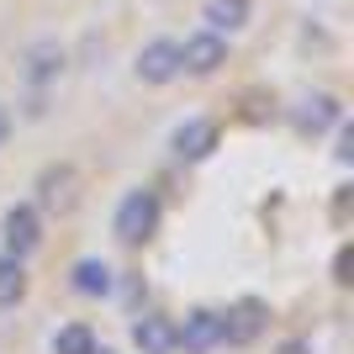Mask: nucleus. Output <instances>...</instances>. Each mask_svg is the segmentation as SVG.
I'll return each mask as SVG.
<instances>
[{
  "instance_id": "nucleus-1",
  "label": "nucleus",
  "mask_w": 354,
  "mask_h": 354,
  "mask_svg": "<svg viewBox=\"0 0 354 354\" xmlns=\"http://www.w3.org/2000/svg\"><path fill=\"white\" fill-rule=\"evenodd\" d=\"M159 217H164L159 191H153V185H133V191L117 201V212H111V233L138 249V243H148V238L159 233Z\"/></svg>"
},
{
  "instance_id": "nucleus-2",
  "label": "nucleus",
  "mask_w": 354,
  "mask_h": 354,
  "mask_svg": "<svg viewBox=\"0 0 354 354\" xmlns=\"http://www.w3.org/2000/svg\"><path fill=\"white\" fill-rule=\"evenodd\" d=\"M37 249H43V212L32 207V201L6 207V212H0V254H11V259H32Z\"/></svg>"
},
{
  "instance_id": "nucleus-3",
  "label": "nucleus",
  "mask_w": 354,
  "mask_h": 354,
  "mask_svg": "<svg viewBox=\"0 0 354 354\" xmlns=\"http://www.w3.org/2000/svg\"><path fill=\"white\" fill-rule=\"evenodd\" d=\"M64 64H69V53H64V43H53V37H37V43L16 59V74H21V85L32 90V95H48V90L64 80Z\"/></svg>"
},
{
  "instance_id": "nucleus-4",
  "label": "nucleus",
  "mask_w": 354,
  "mask_h": 354,
  "mask_svg": "<svg viewBox=\"0 0 354 354\" xmlns=\"http://www.w3.org/2000/svg\"><path fill=\"white\" fill-rule=\"evenodd\" d=\"M32 191H37V196H32V207H37V212L64 217V212L80 207V169H74V164H48Z\"/></svg>"
},
{
  "instance_id": "nucleus-5",
  "label": "nucleus",
  "mask_w": 354,
  "mask_h": 354,
  "mask_svg": "<svg viewBox=\"0 0 354 354\" xmlns=\"http://www.w3.org/2000/svg\"><path fill=\"white\" fill-rule=\"evenodd\" d=\"M217 317H222V344H233V349H249L254 339H265V328H270V307L254 301V296L233 301V307L217 312Z\"/></svg>"
},
{
  "instance_id": "nucleus-6",
  "label": "nucleus",
  "mask_w": 354,
  "mask_h": 354,
  "mask_svg": "<svg viewBox=\"0 0 354 354\" xmlns=\"http://www.w3.org/2000/svg\"><path fill=\"white\" fill-rule=\"evenodd\" d=\"M227 64V37L222 32H191L185 43H180V74H196V80H207Z\"/></svg>"
},
{
  "instance_id": "nucleus-7",
  "label": "nucleus",
  "mask_w": 354,
  "mask_h": 354,
  "mask_svg": "<svg viewBox=\"0 0 354 354\" xmlns=\"http://www.w3.org/2000/svg\"><path fill=\"white\" fill-rule=\"evenodd\" d=\"M133 74L143 80V85H175L180 80V43L175 37H153V43L138 48L133 59Z\"/></svg>"
},
{
  "instance_id": "nucleus-8",
  "label": "nucleus",
  "mask_w": 354,
  "mask_h": 354,
  "mask_svg": "<svg viewBox=\"0 0 354 354\" xmlns=\"http://www.w3.org/2000/svg\"><path fill=\"white\" fill-rule=\"evenodd\" d=\"M175 349H185V354L222 349V317L212 307H191V312H185V323H175Z\"/></svg>"
},
{
  "instance_id": "nucleus-9",
  "label": "nucleus",
  "mask_w": 354,
  "mask_h": 354,
  "mask_svg": "<svg viewBox=\"0 0 354 354\" xmlns=\"http://www.w3.org/2000/svg\"><path fill=\"white\" fill-rule=\"evenodd\" d=\"M217 138H222V127H217V122L191 117V122H180V127H175V138H169V153H175L180 164H201V159H212Z\"/></svg>"
},
{
  "instance_id": "nucleus-10",
  "label": "nucleus",
  "mask_w": 354,
  "mask_h": 354,
  "mask_svg": "<svg viewBox=\"0 0 354 354\" xmlns=\"http://www.w3.org/2000/svg\"><path fill=\"white\" fill-rule=\"evenodd\" d=\"M296 127H301V133H328V127H339L344 122V106H339V95H328V90H312V95H301V101H296Z\"/></svg>"
},
{
  "instance_id": "nucleus-11",
  "label": "nucleus",
  "mask_w": 354,
  "mask_h": 354,
  "mask_svg": "<svg viewBox=\"0 0 354 354\" xmlns=\"http://www.w3.org/2000/svg\"><path fill=\"white\" fill-rule=\"evenodd\" d=\"M133 349L138 354H175V317H164V312L133 317Z\"/></svg>"
},
{
  "instance_id": "nucleus-12",
  "label": "nucleus",
  "mask_w": 354,
  "mask_h": 354,
  "mask_svg": "<svg viewBox=\"0 0 354 354\" xmlns=\"http://www.w3.org/2000/svg\"><path fill=\"white\" fill-rule=\"evenodd\" d=\"M111 265L106 259H95V254H85V259H74L69 270V291L74 296H90V301H101V296H111Z\"/></svg>"
},
{
  "instance_id": "nucleus-13",
  "label": "nucleus",
  "mask_w": 354,
  "mask_h": 354,
  "mask_svg": "<svg viewBox=\"0 0 354 354\" xmlns=\"http://www.w3.org/2000/svg\"><path fill=\"white\" fill-rule=\"evenodd\" d=\"M27 301V259L0 254V312H11Z\"/></svg>"
},
{
  "instance_id": "nucleus-14",
  "label": "nucleus",
  "mask_w": 354,
  "mask_h": 354,
  "mask_svg": "<svg viewBox=\"0 0 354 354\" xmlns=\"http://www.w3.org/2000/svg\"><path fill=\"white\" fill-rule=\"evenodd\" d=\"M207 27L212 32H238L243 21H249V0H207Z\"/></svg>"
},
{
  "instance_id": "nucleus-15",
  "label": "nucleus",
  "mask_w": 354,
  "mask_h": 354,
  "mask_svg": "<svg viewBox=\"0 0 354 354\" xmlns=\"http://www.w3.org/2000/svg\"><path fill=\"white\" fill-rule=\"evenodd\" d=\"M101 344H95V333H90V323H64L59 333H53V354H95Z\"/></svg>"
},
{
  "instance_id": "nucleus-16",
  "label": "nucleus",
  "mask_w": 354,
  "mask_h": 354,
  "mask_svg": "<svg viewBox=\"0 0 354 354\" xmlns=\"http://www.w3.org/2000/svg\"><path fill=\"white\" fill-rule=\"evenodd\" d=\"M349 259H354L349 249H339V259H333V281L339 286H349Z\"/></svg>"
},
{
  "instance_id": "nucleus-17",
  "label": "nucleus",
  "mask_w": 354,
  "mask_h": 354,
  "mask_svg": "<svg viewBox=\"0 0 354 354\" xmlns=\"http://www.w3.org/2000/svg\"><path fill=\"white\" fill-rule=\"evenodd\" d=\"M11 127H16V122H11V111H6V106H0V148L11 143Z\"/></svg>"
}]
</instances>
